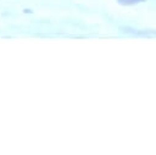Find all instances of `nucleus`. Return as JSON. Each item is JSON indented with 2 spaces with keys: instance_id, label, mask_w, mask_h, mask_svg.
<instances>
[{
  "instance_id": "obj_2",
  "label": "nucleus",
  "mask_w": 156,
  "mask_h": 155,
  "mask_svg": "<svg viewBox=\"0 0 156 155\" xmlns=\"http://www.w3.org/2000/svg\"><path fill=\"white\" fill-rule=\"evenodd\" d=\"M117 2L123 6H133V5H138L141 2H146V0H117Z\"/></svg>"
},
{
  "instance_id": "obj_1",
  "label": "nucleus",
  "mask_w": 156,
  "mask_h": 155,
  "mask_svg": "<svg viewBox=\"0 0 156 155\" xmlns=\"http://www.w3.org/2000/svg\"><path fill=\"white\" fill-rule=\"evenodd\" d=\"M119 31L127 34L135 35H156V31H144V29H134L130 27H119Z\"/></svg>"
}]
</instances>
